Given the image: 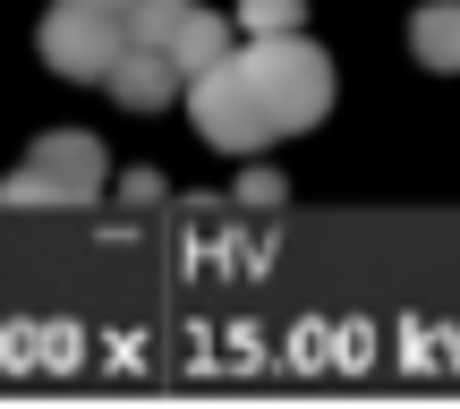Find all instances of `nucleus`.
I'll return each mask as SVG.
<instances>
[{"label":"nucleus","mask_w":460,"mask_h":409,"mask_svg":"<svg viewBox=\"0 0 460 409\" xmlns=\"http://www.w3.org/2000/svg\"><path fill=\"white\" fill-rule=\"evenodd\" d=\"M239 68H247V85H256L264 120H273V137L315 129V120L332 111V60H324L298 26H290V34H247Z\"/></svg>","instance_id":"nucleus-1"},{"label":"nucleus","mask_w":460,"mask_h":409,"mask_svg":"<svg viewBox=\"0 0 460 409\" xmlns=\"http://www.w3.org/2000/svg\"><path fill=\"white\" fill-rule=\"evenodd\" d=\"M102 180H111V154L85 129H51V137H34L26 163L9 171V197L17 205H94Z\"/></svg>","instance_id":"nucleus-2"},{"label":"nucleus","mask_w":460,"mask_h":409,"mask_svg":"<svg viewBox=\"0 0 460 409\" xmlns=\"http://www.w3.org/2000/svg\"><path fill=\"white\" fill-rule=\"evenodd\" d=\"M188 120H197L205 146H222V154H264V146H273V120H264L256 85H247V68H239V51H222L214 68L188 77Z\"/></svg>","instance_id":"nucleus-3"},{"label":"nucleus","mask_w":460,"mask_h":409,"mask_svg":"<svg viewBox=\"0 0 460 409\" xmlns=\"http://www.w3.org/2000/svg\"><path fill=\"white\" fill-rule=\"evenodd\" d=\"M43 68H60V77H77V85H102V68L119 60V17H94V9H68V0H51V17H43Z\"/></svg>","instance_id":"nucleus-4"},{"label":"nucleus","mask_w":460,"mask_h":409,"mask_svg":"<svg viewBox=\"0 0 460 409\" xmlns=\"http://www.w3.org/2000/svg\"><path fill=\"white\" fill-rule=\"evenodd\" d=\"M102 85H111L119 111H163V102H180V68L154 43H119V60L102 68Z\"/></svg>","instance_id":"nucleus-5"},{"label":"nucleus","mask_w":460,"mask_h":409,"mask_svg":"<svg viewBox=\"0 0 460 409\" xmlns=\"http://www.w3.org/2000/svg\"><path fill=\"white\" fill-rule=\"evenodd\" d=\"M154 51H163V60L180 68V85H188L197 68H214L222 51H230V17H214L205 0H180V9H171V26H163V43H154Z\"/></svg>","instance_id":"nucleus-6"},{"label":"nucleus","mask_w":460,"mask_h":409,"mask_svg":"<svg viewBox=\"0 0 460 409\" xmlns=\"http://www.w3.org/2000/svg\"><path fill=\"white\" fill-rule=\"evenodd\" d=\"M410 51L427 68H444V77H460V0H427L410 17Z\"/></svg>","instance_id":"nucleus-7"},{"label":"nucleus","mask_w":460,"mask_h":409,"mask_svg":"<svg viewBox=\"0 0 460 409\" xmlns=\"http://www.w3.org/2000/svg\"><path fill=\"white\" fill-rule=\"evenodd\" d=\"M307 17V0H239V26L247 34H290Z\"/></svg>","instance_id":"nucleus-8"},{"label":"nucleus","mask_w":460,"mask_h":409,"mask_svg":"<svg viewBox=\"0 0 460 409\" xmlns=\"http://www.w3.org/2000/svg\"><path fill=\"white\" fill-rule=\"evenodd\" d=\"M68 9H94V17H128V0H68Z\"/></svg>","instance_id":"nucleus-9"}]
</instances>
